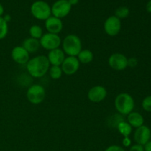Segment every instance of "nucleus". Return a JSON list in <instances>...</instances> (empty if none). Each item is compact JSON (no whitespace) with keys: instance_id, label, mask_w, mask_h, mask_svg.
I'll use <instances>...</instances> for the list:
<instances>
[{"instance_id":"24","label":"nucleus","mask_w":151,"mask_h":151,"mask_svg":"<svg viewBox=\"0 0 151 151\" xmlns=\"http://www.w3.org/2000/svg\"><path fill=\"white\" fill-rule=\"evenodd\" d=\"M142 107L145 111L151 113V95L147 96L142 102Z\"/></svg>"},{"instance_id":"2","label":"nucleus","mask_w":151,"mask_h":151,"mask_svg":"<svg viewBox=\"0 0 151 151\" xmlns=\"http://www.w3.org/2000/svg\"><path fill=\"white\" fill-rule=\"evenodd\" d=\"M62 50L68 56L77 57L82 50V42L79 37L75 34L66 35L61 43Z\"/></svg>"},{"instance_id":"10","label":"nucleus","mask_w":151,"mask_h":151,"mask_svg":"<svg viewBox=\"0 0 151 151\" xmlns=\"http://www.w3.org/2000/svg\"><path fill=\"white\" fill-rule=\"evenodd\" d=\"M79 60L77 57L68 56L64 59L62 64L60 65L63 73L66 75H72L76 73L80 68Z\"/></svg>"},{"instance_id":"32","label":"nucleus","mask_w":151,"mask_h":151,"mask_svg":"<svg viewBox=\"0 0 151 151\" xmlns=\"http://www.w3.org/2000/svg\"><path fill=\"white\" fill-rule=\"evenodd\" d=\"M146 10H147V11L148 12V13H151V0H150V1L147 3V4H146Z\"/></svg>"},{"instance_id":"4","label":"nucleus","mask_w":151,"mask_h":151,"mask_svg":"<svg viewBox=\"0 0 151 151\" xmlns=\"http://www.w3.org/2000/svg\"><path fill=\"white\" fill-rule=\"evenodd\" d=\"M30 13L35 19L46 21L52 16L51 6L47 1L38 0L31 4Z\"/></svg>"},{"instance_id":"18","label":"nucleus","mask_w":151,"mask_h":151,"mask_svg":"<svg viewBox=\"0 0 151 151\" xmlns=\"http://www.w3.org/2000/svg\"><path fill=\"white\" fill-rule=\"evenodd\" d=\"M80 63L88 64L94 59V54L90 50H82L77 56Z\"/></svg>"},{"instance_id":"16","label":"nucleus","mask_w":151,"mask_h":151,"mask_svg":"<svg viewBox=\"0 0 151 151\" xmlns=\"http://www.w3.org/2000/svg\"><path fill=\"white\" fill-rule=\"evenodd\" d=\"M127 122L129 123V125L132 128H137L144 125L145 119L141 114L137 111H133L129 114H128Z\"/></svg>"},{"instance_id":"31","label":"nucleus","mask_w":151,"mask_h":151,"mask_svg":"<svg viewBox=\"0 0 151 151\" xmlns=\"http://www.w3.org/2000/svg\"><path fill=\"white\" fill-rule=\"evenodd\" d=\"M67 1L72 5V7L74 5H77L78 4V2H79V0H67Z\"/></svg>"},{"instance_id":"29","label":"nucleus","mask_w":151,"mask_h":151,"mask_svg":"<svg viewBox=\"0 0 151 151\" xmlns=\"http://www.w3.org/2000/svg\"><path fill=\"white\" fill-rule=\"evenodd\" d=\"M145 151H151V140L148 142L145 145H144Z\"/></svg>"},{"instance_id":"23","label":"nucleus","mask_w":151,"mask_h":151,"mask_svg":"<svg viewBox=\"0 0 151 151\" xmlns=\"http://www.w3.org/2000/svg\"><path fill=\"white\" fill-rule=\"evenodd\" d=\"M8 33V23L3 19L0 17V40L5 38Z\"/></svg>"},{"instance_id":"11","label":"nucleus","mask_w":151,"mask_h":151,"mask_svg":"<svg viewBox=\"0 0 151 151\" xmlns=\"http://www.w3.org/2000/svg\"><path fill=\"white\" fill-rule=\"evenodd\" d=\"M151 131L149 127L147 125H142L136 128L134 134V139L137 144L141 145H145L150 140Z\"/></svg>"},{"instance_id":"5","label":"nucleus","mask_w":151,"mask_h":151,"mask_svg":"<svg viewBox=\"0 0 151 151\" xmlns=\"http://www.w3.org/2000/svg\"><path fill=\"white\" fill-rule=\"evenodd\" d=\"M27 99L33 105H38L42 103L46 97V90L40 84H33L27 91Z\"/></svg>"},{"instance_id":"21","label":"nucleus","mask_w":151,"mask_h":151,"mask_svg":"<svg viewBox=\"0 0 151 151\" xmlns=\"http://www.w3.org/2000/svg\"><path fill=\"white\" fill-rule=\"evenodd\" d=\"M48 72L50 78L53 80L60 79L63 75V71L60 66H50Z\"/></svg>"},{"instance_id":"30","label":"nucleus","mask_w":151,"mask_h":151,"mask_svg":"<svg viewBox=\"0 0 151 151\" xmlns=\"http://www.w3.org/2000/svg\"><path fill=\"white\" fill-rule=\"evenodd\" d=\"M2 17H3V19H4V20H5L6 22H7V23H8V22H10V21H11V16H10V15L5 14L4 16H3Z\"/></svg>"},{"instance_id":"33","label":"nucleus","mask_w":151,"mask_h":151,"mask_svg":"<svg viewBox=\"0 0 151 151\" xmlns=\"http://www.w3.org/2000/svg\"><path fill=\"white\" fill-rule=\"evenodd\" d=\"M4 13V8L2 4L0 3V17H2Z\"/></svg>"},{"instance_id":"9","label":"nucleus","mask_w":151,"mask_h":151,"mask_svg":"<svg viewBox=\"0 0 151 151\" xmlns=\"http://www.w3.org/2000/svg\"><path fill=\"white\" fill-rule=\"evenodd\" d=\"M108 63L114 70L123 71L128 67V58L122 53H113L109 58Z\"/></svg>"},{"instance_id":"8","label":"nucleus","mask_w":151,"mask_h":151,"mask_svg":"<svg viewBox=\"0 0 151 151\" xmlns=\"http://www.w3.org/2000/svg\"><path fill=\"white\" fill-rule=\"evenodd\" d=\"M122 29V22L119 19L114 15L109 16L104 22V30L109 36H116Z\"/></svg>"},{"instance_id":"27","label":"nucleus","mask_w":151,"mask_h":151,"mask_svg":"<svg viewBox=\"0 0 151 151\" xmlns=\"http://www.w3.org/2000/svg\"><path fill=\"white\" fill-rule=\"evenodd\" d=\"M138 64V60L136 58H128V66L131 68L136 67Z\"/></svg>"},{"instance_id":"20","label":"nucleus","mask_w":151,"mask_h":151,"mask_svg":"<svg viewBox=\"0 0 151 151\" xmlns=\"http://www.w3.org/2000/svg\"><path fill=\"white\" fill-rule=\"evenodd\" d=\"M29 33L31 38H35V39L40 40V38L42 37L43 34V29L39 25L34 24L29 27Z\"/></svg>"},{"instance_id":"1","label":"nucleus","mask_w":151,"mask_h":151,"mask_svg":"<svg viewBox=\"0 0 151 151\" xmlns=\"http://www.w3.org/2000/svg\"><path fill=\"white\" fill-rule=\"evenodd\" d=\"M50 63L46 55L35 56L29 58L26 64L28 74L34 78H40L44 77L48 72Z\"/></svg>"},{"instance_id":"14","label":"nucleus","mask_w":151,"mask_h":151,"mask_svg":"<svg viewBox=\"0 0 151 151\" xmlns=\"http://www.w3.org/2000/svg\"><path fill=\"white\" fill-rule=\"evenodd\" d=\"M45 27L47 32L58 35L63 29V24L60 19L51 16L45 21Z\"/></svg>"},{"instance_id":"26","label":"nucleus","mask_w":151,"mask_h":151,"mask_svg":"<svg viewBox=\"0 0 151 151\" xmlns=\"http://www.w3.org/2000/svg\"><path fill=\"white\" fill-rule=\"evenodd\" d=\"M129 151H145L144 146L136 143L135 145L130 146Z\"/></svg>"},{"instance_id":"19","label":"nucleus","mask_w":151,"mask_h":151,"mask_svg":"<svg viewBox=\"0 0 151 151\" xmlns=\"http://www.w3.org/2000/svg\"><path fill=\"white\" fill-rule=\"evenodd\" d=\"M116 128H117L119 134L122 136H123V137H129L131 133H132L133 128L129 125V123L128 122H125L124 120L118 124V125L116 126Z\"/></svg>"},{"instance_id":"6","label":"nucleus","mask_w":151,"mask_h":151,"mask_svg":"<svg viewBox=\"0 0 151 151\" xmlns=\"http://www.w3.org/2000/svg\"><path fill=\"white\" fill-rule=\"evenodd\" d=\"M39 41L41 47H43L44 50H49V51L59 48L62 43V40L59 35L50 33V32L43 34Z\"/></svg>"},{"instance_id":"15","label":"nucleus","mask_w":151,"mask_h":151,"mask_svg":"<svg viewBox=\"0 0 151 151\" xmlns=\"http://www.w3.org/2000/svg\"><path fill=\"white\" fill-rule=\"evenodd\" d=\"M47 58L50 63V66H60L63 62L65 57V53L62 49L58 48L49 51L47 55Z\"/></svg>"},{"instance_id":"28","label":"nucleus","mask_w":151,"mask_h":151,"mask_svg":"<svg viewBox=\"0 0 151 151\" xmlns=\"http://www.w3.org/2000/svg\"><path fill=\"white\" fill-rule=\"evenodd\" d=\"M122 145L125 147H130L131 145V140L129 138V137H124L123 140H122Z\"/></svg>"},{"instance_id":"13","label":"nucleus","mask_w":151,"mask_h":151,"mask_svg":"<svg viewBox=\"0 0 151 151\" xmlns=\"http://www.w3.org/2000/svg\"><path fill=\"white\" fill-rule=\"evenodd\" d=\"M11 58L15 63L26 65L29 60V53L22 46H17L12 50Z\"/></svg>"},{"instance_id":"25","label":"nucleus","mask_w":151,"mask_h":151,"mask_svg":"<svg viewBox=\"0 0 151 151\" xmlns=\"http://www.w3.org/2000/svg\"><path fill=\"white\" fill-rule=\"evenodd\" d=\"M105 151H126L122 147L119 145H111L109 147H108L105 150Z\"/></svg>"},{"instance_id":"3","label":"nucleus","mask_w":151,"mask_h":151,"mask_svg":"<svg viewBox=\"0 0 151 151\" xmlns=\"http://www.w3.org/2000/svg\"><path fill=\"white\" fill-rule=\"evenodd\" d=\"M114 106L119 114L128 115L134 111L135 102L128 93H120L115 98Z\"/></svg>"},{"instance_id":"22","label":"nucleus","mask_w":151,"mask_h":151,"mask_svg":"<svg viewBox=\"0 0 151 151\" xmlns=\"http://www.w3.org/2000/svg\"><path fill=\"white\" fill-rule=\"evenodd\" d=\"M130 14V10L128 7L125 6H120L117 7L114 12V16L117 17L118 19H126Z\"/></svg>"},{"instance_id":"12","label":"nucleus","mask_w":151,"mask_h":151,"mask_svg":"<svg viewBox=\"0 0 151 151\" xmlns=\"http://www.w3.org/2000/svg\"><path fill=\"white\" fill-rule=\"evenodd\" d=\"M87 97L92 103H100L107 97V90L103 86H95L90 88L87 94Z\"/></svg>"},{"instance_id":"17","label":"nucleus","mask_w":151,"mask_h":151,"mask_svg":"<svg viewBox=\"0 0 151 151\" xmlns=\"http://www.w3.org/2000/svg\"><path fill=\"white\" fill-rule=\"evenodd\" d=\"M41 44L38 39L33 38H25L22 43V47L25 49L29 53H34L39 50Z\"/></svg>"},{"instance_id":"7","label":"nucleus","mask_w":151,"mask_h":151,"mask_svg":"<svg viewBox=\"0 0 151 151\" xmlns=\"http://www.w3.org/2000/svg\"><path fill=\"white\" fill-rule=\"evenodd\" d=\"M72 5L67 0H57L51 6L52 16L62 19L70 13Z\"/></svg>"}]
</instances>
